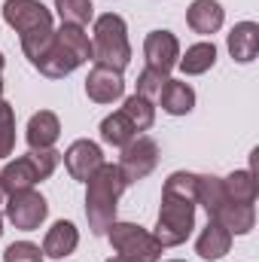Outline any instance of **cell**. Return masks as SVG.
<instances>
[{
	"instance_id": "obj_17",
	"label": "cell",
	"mask_w": 259,
	"mask_h": 262,
	"mask_svg": "<svg viewBox=\"0 0 259 262\" xmlns=\"http://www.w3.org/2000/svg\"><path fill=\"white\" fill-rule=\"evenodd\" d=\"M232 238H235V235H229L217 220H207V226H204L201 235L195 238V253L207 262H217L232 250Z\"/></svg>"
},
{
	"instance_id": "obj_4",
	"label": "cell",
	"mask_w": 259,
	"mask_h": 262,
	"mask_svg": "<svg viewBox=\"0 0 259 262\" xmlns=\"http://www.w3.org/2000/svg\"><path fill=\"white\" fill-rule=\"evenodd\" d=\"M92 61L119 73L131 64L128 25L119 12H104L92 21Z\"/></svg>"
},
{
	"instance_id": "obj_12",
	"label": "cell",
	"mask_w": 259,
	"mask_h": 262,
	"mask_svg": "<svg viewBox=\"0 0 259 262\" xmlns=\"http://www.w3.org/2000/svg\"><path fill=\"white\" fill-rule=\"evenodd\" d=\"M37 183H40V174H37L28 152L18 156V159H6V165L0 171V186H3L6 198L15 195V192H25V189H34Z\"/></svg>"
},
{
	"instance_id": "obj_32",
	"label": "cell",
	"mask_w": 259,
	"mask_h": 262,
	"mask_svg": "<svg viewBox=\"0 0 259 262\" xmlns=\"http://www.w3.org/2000/svg\"><path fill=\"white\" fill-rule=\"evenodd\" d=\"M107 262H128V259H122V256H110Z\"/></svg>"
},
{
	"instance_id": "obj_7",
	"label": "cell",
	"mask_w": 259,
	"mask_h": 262,
	"mask_svg": "<svg viewBox=\"0 0 259 262\" xmlns=\"http://www.w3.org/2000/svg\"><path fill=\"white\" fill-rule=\"evenodd\" d=\"M49 216V201L37 189H25L6 198V220L18 232H37Z\"/></svg>"
},
{
	"instance_id": "obj_36",
	"label": "cell",
	"mask_w": 259,
	"mask_h": 262,
	"mask_svg": "<svg viewBox=\"0 0 259 262\" xmlns=\"http://www.w3.org/2000/svg\"><path fill=\"white\" fill-rule=\"evenodd\" d=\"M165 262H186V259H165Z\"/></svg>"
},
{
	"instance_id": "obj_34",
	"label": "cell",
	"mask_w": 259,
	"mask_h": 262,
	"mask_svg": "<svg viewBox=\"0 0 259 262\" xmlns=\"http://www.w3.org/2000/svg\"><path fill=\"white\" fill-rule=\"evenodd\" d=\"M0 98H3V76H0Z\"/></svg>"
},
{
	"instance_id": "obj_25",
	"label": "cell",
	"mask_w": 259,
	"mask_h": 262,
	"mask_svg": "<svg viewBox=\"0 0 259 262\" xmlns=\"http://www.w3.org/2000/svg\"><path fill=\"white\" fill-rule=\"evenodd\" d=\"M55 12H58L61 25L85 28L89 21H95V6H92V0H55Z\"/></svg>"
},
{
	"instance_id": "obj_22",
	"label": "cell",
	"mask_w": 259,
	"mask_h": 262,
	"mask_svg": "<svg viewBox=\"0 0 259 262\" xmlns=\"http://www.w3.org/2000/svg\"><path fill=\"white\" fill-rule=\"evenodd\" d=\"M98 131H101V140H104L107 146H116V149H122L125 143H131V140L137 137V128L131 125V119L122 113V110H116V113L104 116Z\"/></svg>"
},
{
	"instance_id": "obj_2",
	"label": "cell",
	"mask_w": 259,
	"mask_h": 262,
	"mask_svg": "<svg viewBox=\"0 0 259 262\" xmlns=\"http://www.w3.org/2000/svg\"><path fill=\"white\" fill-rule=\"evenodd\" d=\"M122 192H125L122 177H119L116 165H110V162H104L85 180V220H89L92 235L104 238L107 229L116 223V207H119Z\"/></svg>"
},
{
	"instance_id": "obj_26",
	"label": "cell",
	"mask_w": 259,
	"mask_h": 262,
	"mask_svg": "<svg viewBox=\"0 0 259 262\" xmlns=\"http://www.w3.org/2000/svg\"><path fill=\"white\" fill-rule=\"evenodd\" d=\"M15 149V107L0 98V159L6 162Z\"/></svg>"
},
{
	"instance_id": "obj_24",
	"label": "cell",
	"mask_w": 259,
	"mask_h": 262,
	"mask_svg": "<svg viewBox=\"0 0 259 262\" xmlns=\"http://www.w3.org/2000/svg\"><path fill=\"white\" fill-rule=\"evenodd\" d=\"M119 110L131 119V125L137 128V134H140V131H149L153 122H156V104L146 101V98H140V95H128Z\"/></svg>"
},
{
	"instance_id": "obj_33",
	"label": "cell",
	"mask_w": 259,
	"mask_h": 262,
	"mask_svg": "<svg viewBox=\"0 0 259 262\" xmlns=\"http://www.w3.org/2000/svg\"><path fill=\"white\" fill-rule=\"evenodd\" d=\"M0 204H6V192H3V186H0Z\"/></svg>"
},
{
	"instance_id": "obj_5",
	"label": "cell",
	"mask_w": 259,
	"mask_h": 262,
	"mask_svg": "<svg viewBox=\"0 0 259 262\" xmlns=\"http://www.w3.org/2000/svg\"><path fill=\"white\" fill-rule=\"evenodd\" d=\"M107 241L116 250V256L128 262H159L165 253V247L156 241V235L137 223H119L116 220L107 229Z\"/></svg>"
},
{
	"instance_id": "obj_8",
	"label": "cell",
	"mask_w": 259,
	"mask_h": 262,
	"mask_svg": "<svg viewBox=\"0 0 259 262\" xmlns=\"http://www.w3.org/2000/svg\"><path fill=\"white\" fill-rule=\"evenodd\" d=\"M3 21L18 37H25L52 28V9H46L43 0H3Z\"/></svg>"
},
{
	"instance_id": "obj_28",
	"label": "cell",
	"mask_w": 259,
	"mask_h": 262,
	"mask_svg": "<svg viewBox=\"0 0 259 262\" xmlns=\"http://www.w3.org/2000/svg\"><path fill=\"white\" fill-rule=\"evenodd\" d=\"M168 79H171L168 73L153 70V67H143V70L137 73V92H134V95H140V98H146V101H156Z\"/></svg>"
},
{
	"instance_id": "obj_14",
	"label": "cell",
	"mask_w": 259,
	"mask_h": 262,
	"mask_svg": "<svg viewBox=\"0 0 259 262\" xmlns=\"http://www.w3.org/2000/svg\"><path fill=\"white\" fill-rule=\"evenodd\" d=\"M226 46H229V55H232L238 64L256 61V55H259V25L256 21H238V25L229 31Z\"/></svg>"
},
{
	"instance_id": "obj_19",
	"label": "cell",
	"mask_w": 259,
	"mask_h": 262,
	"mask_svg": "<svg viewBox=\"0 0 259 262\" xmlns=\"http://www.w3.org/2000/svg\"><path fill=\"white\" fill-rule=\"evenodd\" d=\"M210 220H217L229 235H250L253 226H256V207H253V204H235V201H226Z\"/></svg>"
},
{
	"instance_id": "obj_10",
	"label": "cell",
	"mask_w": 259,
	"mask_h": 262,
	"mask_svg": "<svg viewBox=\"0 0 259 262\" xmlns=\"http://www.w3.org/2000/svg\"><path fill=\"white\" fill-rule=\"evenodd\" d=\"M143 58H146V67L171 73L177 67V61H180V40H177V34H171L165 28L149 31L143 37Z\"/></svg>"
},
{
	"instance_id": "obj_9",
	"label": "cell",
	"mask_w": 259,
	"mask_h": 262,
	"mask_svg": "<svg viewBox=\"0 0 259 262\" xmlns=\"http://www.w3.org/2000/svg\"><path fill=\"white\" fill-rule=\"evenodd\" d=\"M61 162H64L67 174H70L73 180L85 183V180L104 165V149H101V143H95V140H89V137H79V140H73L64 152H61Z\"/></svg>"
},
{
	"instance_id": "obj_21",
	"label": "cell",
	"mask_w": 259,
	"mask_h": 262,
	"mask_svg": "<svg viewBox=\"0 0 259 262\" xmlns=\"http://www.w3.org/2000/svg\"><path fill=\"white\" fill-rule=\"evenodd\" d=\"M213 64H217V46H213V40L192 43L186 52H180V61H177L183 76H201V73H207Z\"/></svg>"
},
{
	"instance_id": "obj_31",
	"label": "cell",
	"mask_w": 259,
	"mask_h": 262,
	"mask_svg": "<svg viewBox=\"0 0 259 262\" xmlns=\"http://www.w3.org/2000/svg\"><path fill=\"white\" fill-rule=\"evenodd\" d=\"M3 67H6V55L0 52V73H3Z\"/></svg>"
},
{
	"instance_id": "obj_23",
	"label": "cell",
	"mask_w": 259,
	"mask_h": 262,
	"mask_svg": "<svg viewBox=\"0 0 259 262\" xmlns=\"http://www.w3.org/2000/svg\"><path fill=\"white\" fill-rule=\"evenodd\" d=\"M226 189H223V177L217 174H198V183H195V204L207 210V216H213L223 204H226Z\"/></svg>"
},
{
	"instance_id": "obj_1",
	"label": "cell",
	"mask_w": 259,
	"mask_h": 262,
	"mask_svg": "<svg viewBox=\"0 0 259 262\" xmlns=\"http://www.w3.org/2000/svg\"><path fill=\"white\" fill-rule=\"evenodd\" d=\"M195 183L198 174L192 171H174L168 174L162 186V204H159V220H156V241L162 247H180L189 241L195 229Z\"/></svg>"
},
{
	"instance_id": "obj_30",
	"label": "cell",
	"mask_w": 259,
	"mask_h": 262,
	"mask_svg": "<svg viewBox=\"0 0 259 262\" xmlns=\"http://www.w3.org/2000/svg\"><path fill=\"white\" fill-rule=\"evenodd\" d=\"M3 262H43V247L34 241H12L3 250Z\"/></svg>"
},
{
	"instance_id": "obj_15",
	"label": "cell",
	"mask_w": 259,
	"mask_h": 262,
	"mask_svg": "<svg viewBox=\"0 0 259 262\" xmlns=\"http://www.w3.org/2000/svg\"><path fill=\"white\" fill-rule=\"evenodd\" d=\"M61 137V119L52 113V110H40L28 119V128H25V140L31 149H49L55 146Z\"/></svg>"
},
{
	"instance_id": "obj_20",
	"label": "cell",
	"mask_w": 259,
	"mask_h": 262,
	"mask_svg": "<svg viewBox=\"0 0 259 262\" xmlns=\"http://www.w3.org/2000/svg\"><path fill=\"white\" fill-rule=\"evenodd\" d=\"M223 189H226V198L235 201V204H256V198H259L256 171H250V168L232 171L229 177H223Z\"/></svg>"
},
{
	"instance_id": "obj_18",
	"label": "cell",
	"mask_w": 259,
	"mask_h": 262,
	"mask_svg": "<svg viewBox=\"0 0 259 262\" xmlns=\"http://www.w3.org/2000/svg\"><path fill=\"white\" fill-rule=\"evenodd\" d=\"M168 116H189L195 110V89L183 79H168L156 98Z\"/></svg>"
},
{
	"instance_id": "obj_29",
	"label": "cell",
	"mask_w": 259,
	"mask_h": 262,
	"mask_svg": "<svg viewBox=\"0 0 259 262\" xmlns=\"http://www.w3.org/2000/svg\"><path fill=\"white\" fill-rule=\"evenodd\" d=\"M28 156H31L37 174H40V183L49 180V177L55 174V168L61 165V152H58L55 146H49V149H28Z\"/></svg>"
},
{
	"instance_id": "obj_16",
	"label": "cell",
	"mask_w": 259,
	"mask_h": 262,
	"mask_svg": "<svg viewBox=\"0 0 259 262\" xmlns=\"http://www.w3.org/2000/svg\"><path fill=\"white\" fill-rule=\"evenodd\" d=\"M76 247H79V229L70 220H58L49 226V232L43 238V256L67 259L70 253H76Z\"/></svg>"
},
{
	"instance_id": "obj_6",
	"label": "cell",
	"mask_w": 259,
	"mask_h": 262,
	"mask_svg": "<svg viewBox=\"0 0 259 262\" xmlns=\"http://www.w3.org/2000/svg\"><path fill=\"white\" fill-rule=\"evenodd\" d=\"M159 143L153 140V137H146V134H137L131 143L122 146V156H119V162H116V171H119V177H122V186L128 189L134 183H140V180H146L153 171H156V165H159Z\"/></svg>"
},
{
	"instance_id": "obj_11",
	"label": "cell",
	"mask_w": 259,
	"mask_h": 262,
	"mask_svg": "<svg viewBox=\"0 0 259 262\" xmlns=\"http://www.w3.org/2000/svg\"><path fill=\"white\" fill-rule=\"evenodd\" d=\"M85 95L95 104H116L125 95V79H122L119 70L95 64L89 70V76H85Z\"/></svg>"
},
{
	"instance_id": "obj_27",
	"label": "cell",
	"mask_w": 259,
	"mask_h": 262,
	"mask_svg": "<svg viewBox=\"0 0 259 262\" xmlns=\"http://www.w3.org/2000/svg\"><path fill=\"white\" fill-rule=\"evenodd\" d=\"M52 40H55V28L34 31V34H25V37H21V52H25V58L31 61V67L43 58V52L52 46Z\"/></svg>"
},
{
	"instance_id": "obj_35",
	"label": "cell",
	"mask_w": 259,
	"mask_h": 262,
	"mask_svg": "<svg viewBox=\"0 0 259 262\" xmlns=\"http://www.w3.org/2000/svg\"><path fill=\"white\" fill-rule=\"evenodd\" d=\"M0 238H3V216H0Z\"/></svg>"
},
{
	"instance_id": "obj_13",
	"label": "cell",
	"mask_w": 259,
	"mask_h": 262,
	"mask_svg": "<svg viewBox=\"0 0 259 262\" xmlns=\"http://www.w3.org/2000/svg\"><path fill=\"white\" fill-rule=\"evenodd\" d=\"M226 21V9L220 0H192L186 6V25L201 37H213Z\"/></svg>"
},
{
	"instance_id": "obj_3",
	"label": "cell",
	"mask_w": 259,
	"mask_h": 262,
	"mask_svg": "<svg viewBox=\"0 0 259 262\" xmlns=\"http://www.w3.org/2000/svg\"><path fill=\"white\" fill-rule=\"evenodd\" d=\"M85 61H92V37L85 34V28L61 25L55 31L52 46L43 52V58L34 64V70H40L46 79H64Z\"/></svg>"
}]
</instances>
